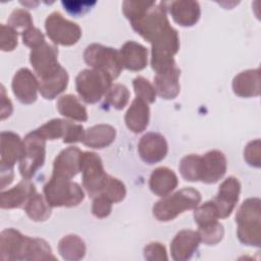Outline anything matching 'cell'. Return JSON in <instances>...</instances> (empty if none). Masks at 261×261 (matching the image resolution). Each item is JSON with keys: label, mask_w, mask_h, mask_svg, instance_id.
<instances>
[{"label": "cell", "mask_w": 261, "mask_h": 261, "mask_svg": "<svg viewBox=\"0 0 261 261\" xmlns=\"http://www.w3.org/2000/svg\"><path fill=\"white\" fill-rule=\"evenodd\" d=\"M0 258L3 261L56 260L45 240L23 236L14 228L0 233Z\"/></svg>", "instance_id": "obj_1"}, {"label": "cell", "mask_w": 261, "mask_h": 261, "mask_svg": "<svg viewBox=\"0 0 261 261\" xmlns=\"http://www.w3.org/2000/svg\"><path fill=\"white\" fill-rule=\"evenodd\" d=\"M239 241L252 247L261 246V201L249 198L243 202L236 215Z\"/></svg>", "instance_id": "obj_2"}, {"label": "cell", "mask_w": 261, "mask_h": 261, "mask_svg": "<svg viewBox=\"0 0 261 261\" xmlns=\"http://www.w3.org/2000/svg\"><path fill=\"white\" fill-rule=\"evenodd\" d=\"M201 200L199 191L194 188H184L157 201L153 206V215L159 221H170L184 211L195 209Z\"/></svg>", "instance_id": "obj_3"}, {"label": "cell", "mask_w": 261, "mask_h": 261, "mask_svg": "<svg viewBox=\"0 0 261 261\" xmlns=\"http://www.w3.org/2000/svg\"><path fill=\"white\" fill-rule=\"evenodd\" d=\"M43 192L51 207H74L85 198L84 191L79 184L53 175L44 186Z\"/></svg>", "instance_id": "obj_4"}, {"label": "cell", "mask_w": 261, "mask_h": 261, "mask_svg": "<svg viewBox=\"0 0 261 261\" xmlns=\"http://www.w3.org/2000/svg\"><path fill=\"white\" fill-rule=\"evenodd\" d=\"M85 62L104 73L112 81L117 79L123 68L120 52L114 48L101 44H91L84 52Z\"/></svg>", "instance_id": "obj_5"}, {"label": "cell", "mask_w": 261, "mask_h": 261, "mask_svg": "<svg viewBox=\"0 0 261 261\" xmlns=\"http://www.w3.org/2000/svg\"><path fill=\"white\" fill-rule=\"evenodd\" d=\"M112 80L98 69H84L75 77V88L80 97L88 104H94L101 100L107 93Z\"/></svg>", "instance_id": "obj_6"}, {"label": "cell", "mask_w": 261, "mask_h": 261, "mask_svg": "<svg viewBox=\"0 0 261 261\" xmlns=\"http://www.w3.org/2000/svg\"><path fill=\"white\" fill-rule=\"evenodd\" d=\"M46 155V140L32 130L23 140V153L19 160V172L23 178L30 179L43 166Z\"/></svg>", "instance_id": "obj_7"}, {"label": "cell", "mask_w": 261, "mask_h": 261, "mask_svg": "<svg viewBox=\"0 0 261 261\" xmlns=\"http://www.w3.org/2000/svg\"><path fill=\"white\" fill-rule=\"evenodd\" d=\"M81 171L83 186L92 198L100 195L108 177L103 167V162L94 152H83L81 157Z\"/></svg>", "instance_id": "obj_8"}, {"label": "cell", "mask_w": 261, "mask_h": 261, "mask_svg": "<svg viewBox=\"0 0 261 261\" xmlns=\"http://www.w3.org/2000/svg\"><path fill=\"white\" fill-rule=\"evenodd\" d=\"M45 30L54 44L62 46L74 45L82 37V30L79 24L66 19L58 11H54L47 16Z\"/></svg>", "instance_id": "obj_9"}, {"label": "cell", "mask_w": 261, "mask_h": 261, "mask_svg": "<svg viewBox=\"0 0 261 261\" xmlns=\"http://www.w3.org/2000/svg\"><path fill=\"white\" fill-rule=\"evenodd\" d=\"M58 49L46 41L32 49L30 62L40 80H44L57 72L61 65L58 60Z\"/></svg>", "instance_id": "obj_10"}, {"label": "cell", "mask_w": 261, "mask_h": 261, "mask_svg": "<svg viewBox=\"0 0 261 261\" xmlns=\"http://www.w3.org/2000/svg\"><path fill=\"white\" fill-rule=\"evenodd\" d=\"M241 193V184L234 176H228L219 186L216 197L212 200L219 218L228 217L234 209Z\"/></svg>", "instance_id": "obj_11"}, {"label": "cell", "mask_w": 261, "mask_h": 261, "mask_svg": "<svg viewBox=\"0 0 261 261\" xmlns=\"http://www.w3.org/2000/svg\"><path fill=\"white\" fill-rule=\"evenodd\" d=\"M138 151L144 162L147 164H155L165 158L168 145L161 134L151 132L141 138L138 144Z\"/></svg>", "instance_id": "obj_12"}, {"label": "cell", "mask_w": 261, "mask_h": 261, "mask_svg": "<svg viewBox=\"0 0 261 261\" xmlns=\"http://www.w3.org/2000/svg\"><path fill=\"white\" fill-rule=\"evenodd\" d=\"M11 88L16 99L22 104H32L37 100L39 81L27 67L18 69L11 83Z\"/></svg>", "instance_id": "obj_13"}, {"label": "cell", "mask_w": 261, "mask_h": 261, "mask_svg": "<svg viewBox=\"0 0 261 261\" xmlns=\"http://www.w3.org/2000/svg\"><path fill=\"white\" fill-rule=\"evenodd\" d=\"M226 172V158L219 150H211L201 156L200 180L205 184H215Z\"/></svg>", "instance_id": "obj_14"}, {"label": "cell", "mask_w": 261, "mask_h": 261, "mask_svg": "<svg viewBox=\"0 0 261 261\" xmlns=\"http://www.w3.org/2000/svg\"><path fill=\"white\" fill-rule=\"evenodd\" d=\"M23 153V141L10 130L0 135V169H13L14 164L20 160Z\"/></svg>", "instance_id": "obj_15"}, {"label": "cell", "mask_w": 261, "mask_h": 261, "mask_svg": "<svg viewBox=\"0 0 261 261\" xmlns=\"http://www.w3.org/2000/svg\"><path fill=\"white\" fill-rule=\"evenodd\" d=\"M82 151L77 147L63 149L53 162V176L71 179L81 171Z\"/></svg>", "instance_id": "obj_16"}, {"label": "cell", "mask_w": 261, "mask_h": 261, "mask_svg": "<svg viewBox=\"0 0 261 261\" xmlns=\"http://www.w3.org/2000/svg\"><path fill=\"white\" fill-rule=\"evenodd\" d=\"M198 231L182 229L178 231L170 243V253L174 261H186L192 258L200 244Z\"/></svg>", "instance_id": "obj_17"}, {"label": "cell", "mask_w": 261, "mask_h": 261, "mask_svg": "<svg viewBox=\"0 0 261 261\" xmlns=\"http://www.w3.org/2000/svg\"><path fill=\"white\" fill-rule=\"evenodd\" d=\"M35 192H37L35 185L30 179L23 178L12 189L1 192L0 207L2 209L24 208Z\"/></svg>", "instance_id": "obj_18"}, {"label": "cell", "mask_w": 261, "mask_h": 261, "mask_svg": "<svg viewBox=\"0 0 261 261\" xmlns=\"http://www.w3.org/2000/svg\"><path fill=\"white\" fill-rule=\"evenodd\" d=\"M166 8L173 20L181 27H192L197 23L201 15L200 5L197 1L176 0L166 2Z\"/></svg>", "instance_id": "obj_19"}, {"label": "cell", "mask_w": 261, "mask_h": 261, "mask_svg": "<svg viewBox=\"0 0 261 261\" xmlns=\"http://www.w3.org/2000/svg\"><path fill=\"white\" fill-rule=\"evenodd\" d=\"M233 93L243 98L256 97L261 92V76L259 68L247 69L237 74L232 80Z\"/></svg>", "instance_id": "obj_20"}, {"label": "cell", "mask_w": 261, "mask_h": 261, "mask_svg": "<svg viewBox=\"0 0 261 261\" xmlns=\"http://www.w3.org/2000/svg\"><path fill=\"white\" fill-rule=\"evenodd\" d=\"M119 52L123 68L128 70L140 71L144 69L148 63V50L135 41L125 42Z\"/></svg>", "instance_id": "obj_21"}, {"label": "cell", "mask_w": 261, "mask_h": 261, "mask_svg": "<svg viewBox=\"0 0 261 261\" xmlns=\"http://www.w3.org/2000/svg\"><path fill=\"white\" fill-rule=\"evenodd\" d=\"M179 75L180 70L177 66L156 73L154 76V88L156 94H158L162 99H174L180 90L178 83Z\"/></svg>", "instance_id": "obj_22"}, {"label": "cell", "mask_w": 261, "mask_h": 261, "mask_svg": "<svg viewBox=\"0 0 261 261\" xmlns=\"http://www.w3.org/2000/svg\"><path fill=\"white\" fill-rule=\"evenodd\" d=\"M149 119L150 108L148 103L136 97L124 115V121L127 128L135 134L142 133L147 128Z\"/></svg>", "instance_id": "obj_23"}, {"label": "cell", "mask_w": 261, "mask_h": 261, "mask_svg": "<svg viewBox=\"0 0 261 261\" xmlns=\"http://www.w3.org/2000/svg\"><path fill=\"white\" fill-rule=\"evenodd\" d=\"M178 184L176 174L168 167H157L155 168L149 179V187L153 194L164 197L169 195Z\"/></svg>", "instance_id": "obj_24"}, {"label": "cell", "mask_w": 261, "mask_h": 261, "mask_svg": "<svg viewBox=\"0 0 261 261\" xmlns=\"http://www.w3.org/2000/svg\"><path fill=\"white\" fill-rule=\"evenodd\" d=\"M116 137L115 128L110 124H96L85 130L83 144L94 149H103L113 143Z\"/></svg>", "instance_id": "obj_25"}, {"label": "cell", "mask_w": 261, "mask_h": 261, "mask_svg": "<svg viewBox=\"0 0 261 261\" xmlns=\"http://www.w3.org/2000/svg\"><path fill=\"white\" fill-rule=\"evenodd\" d=\"M68 85V73L61 66V68L54 74L39 81V92L47 99L52 100L61 94Z\"/></svg>", "instance_id": "obj_26"}, {"label": "cell", "mask_w": 261, "mask_h": 261, "mask_svg": "<svg viewBox=\"0 0 261 261\" xmlns=\"http://www.w3.org/2000/svg\"><path fill=\"white\" fill-rule=\"evenodd\" d=\"M58 112L72 120L86 121L88 119V112L81 101L71 94L61 96L56 103Z\"/></svg>", "instance_id": "obj_27"}, {"label": "cell", "mask_w": 261, "mask_h": 261, "mask_svg": "<svg viewBox=\"0 0 261 261\" xmlns=\"http://www.w3.org/2000/svg\"><path fill=\"white\" fill-rule=\"evenodd\" d=\"M58 252L64 260L77 261L86 255V244L76 234H67L58 243Z\"/></svg>", "instance_id": "obj_28"}, {"label": "cell", "mask_w": 261, "mask_h": 261, "mask_svg": "<svg viewBox=\"0 0 261 261\" xmlns=\"http://www.w3.org/2000/svg\"><path fill=\"white\" fill-rule=\"evenodd\" d=\"M51 208L52 207L48 204L45 196L35 192L23 209L32 220L45 221L51 215Z\"/></svg>", "instance_id": "obj_29"}, {"label": "cell", "mask_w": 261, "mask_h": 261, "mask_svg": "<svg viewBox=\"0 0 261 261\" xmlns=\"http://www.w3.org/2000/svg\"><path fill=\"white\" fill-rule=\"evenodd\" d=\"M200 163L201 156L197 154H190L185 156L179 162V172L182 178L187 181L200 180Z\"/></svg>", "instance_id": "obj_30"}, {"label": "cell", "mask_w": 261, "mask_h": 261, "mask_svg": "<svg viewBox=\"0 0 261 261\" xmlns=\"http://www.w3.org/2000/svg\"><path fill=\"white\" fill-rule=\"evenodd\" d=\"M129 100L128 89L121 84L112 85L104 96V101L114 109H123Z\"/></svg>", "instance_id": "obj_31"}, {"label": "cell", "mask_w": 261, "mask_h": 261, "mask_svg": "<svg viewBox=\"0 0 261 261\" xmlns=\"http://www.w3.org/2000/svg\"><path fill=\"white\" fill-rule=\"evenodd\" d=\"M68 121L69 120L61 118H54L38 127L36 132L45 140H56L59 138L63 139L66 133Z\"/></svg>", "instance_id": "obj_32"}, {"label": "cell", "mask_w": 261, "mask_h": 261, "mask_svg": "<svg viewBox=\"0 0 261 261\" xmlns=\"http://www.w3.org/2000/svg\"><path fill=\"white\" fill-rule=\"evenodd\" d=\"M197 231L200 237V241L209 246L218 244L224 236L223 225L218 221L199 226V229Z\"/></svg>", "instance_id": "obj_33"}, {"label": "cell", "mask_w": 261, "mask_h": 261, "mask_svg": "<svg viewBox=\"0 0 261 261\" xmlns=\"http://www.w3.org/2000/svg\"><path fill=\"white\" fill-rule=\"evenodd\" d=\"M219 218L217 209L213 201L205 202L202 205H198L194 211V219L198 226H203L214 221H217Z\"/></svg>", "instance_id": "obj_34"}, {"label": "cell", "mask_w": 261, "mask_h": 261, "mask_svg": "<svg viewBox=\"0 0 261 261\" xmlns=\"http://www.w3.org/2000/svg\"><path fill=\"white\" fill-rule=\"evenodd\" d=\"M125 194H126V190H125L124 184L122 181H120L118 178L113 177L108 174L106 184H105L100 195L105 196L112 203L113 202L117 203L124 199Z\"/></svg>", "instance_id": "obj_35"}, {"label": "cell", "mask_w": 261, "mask_h": 261, "mask_svg": "<svg viewBox=\"0 0 261 261\" xmlns=\"http://www.w3.org/2000/svg\"><path fill=\"white\" fill-rule=\"evenodd\" d=\"M134 90L137 98L146 101L148 104L153 103L156 99V91L154 86L144 76H137L133 81Z\"/></svg>", "instance_id": "obj_36"}, {"label": "cell", "mask_w": 261, "mask_h": 261, "mask_svg": "<svg viewBox=\"0 0 261 261\" xmlns=\"http://www.w3.org/2000/svg\"><path fill=\"white\" fill-rule=\"evenodd\" d=\"M8 25L17 33L21 32L22 34L25 30L33 27V19L29 11L24 9H14L8 18Z\"/></svg>", "instance_id": "obj_37"}, {"label": "cell", "mask_w": 261, "mask_h": 261, "mask_svg": "<svg viewBox=\"0 0 261 261\" xmlns=\"http://www.w3.org/2000/svg\"><path fill=\"white\" fill-rule=\"evenodd\" d=\"M0 31V49L4 52L12 51L17 46L18 33L8 24H1Z\"/></svg>", "instance_id": "obj_38"}, {"label": "cell", "mask_w": 261, "mask_h": 261, "mask_svg": "<svg viewBox=\"0 0 261 261\" xmlns=\"http://www.w3.org/2000/svg\"><path fill=\"white\" fill-rule=\"evenodd\" d=\"M244 159L250 166L257 168L261 166V142L259 139L247 144L244 150Z\"/></svg>", "instance_id": "obj_39"}, {"label": "cell", "mask_w": 261, "mask_h": 261, "mask_svg": "<svg viewBox=\"0 0 261 261\" xmlns=\"http://www.w3.org/2000/svg\"><path fill=\"white\" fill-rule=\"evenodd\" d=\"M112 210V202L103 195H98L94 198L92 205V213L97 218L107 217Z\"/></svg>", "instance_id": "obj_40"}, {"label": "cell", "mask_w": 261, "mask_h": 261, "mask_svg": "<svg viewBox=\"0 0 261 261\" xmlns=\"http://www.w3.org/2000/svg\"><path fill=\"white\" fill-rule=\"evenodd\" d=\"M144 257L149 261H162L168 259L165 247L158 242H152L144 248Z\"/></svg>", "instance_id": "obj_41"}, {"label": "cell", "mask_w": 261, "mask_h": 261, "mask_svg": "<svg viewBox=\"0 0 261 261\" xmlns=\"http://www.w3.org/2000/svg\"><path fill=\"white\" fill-rule=\"evenodd\" d=\"M61 3L68 13L77 17L88 12L96 4V1H62Z\"/></svg>", "instance_id": "obj_42"}, {"label": "cell", "mask_w": 261, "mask_h": 261, "mask_svg": "<svg viewBox=\"0 0 261 261\" xmlns=\"http://www.w3.org/2000/svg\"><path fill=\"white\" fill-rule=\"evenodd\" d=\"M21 37H22V43L32 49L35 47H38L39 45L45 42L44 34L34 25L25 30L21 34Z\"/></svg>", "instance_id": "obj_43"}, {"label": "cell", "mask_w": 261, "mask_h": 261, "mask_svg": "<svg viewBox=\"0 0 261 261\" xmlns=\"http://www.w3.org/2000/svg\"><path fill=\"white\" fill-rule=\"evenodd\" d=\"M85 136V129L82 124H76L71 121H68L65 136L63 138V143L72 144L77 142H83Z\"/></svg>", "instance_id": "obj_44"}, {"label": "cell", "mask_w": 261, "mask_h": 261, "mask_svg": "<svg viewBox=\"0 0 261 261\" xmlns=\"http://www.w3.org/2000/svg\"><path fill=\"white\" fill-rule=\"evenodd\" d=\"M13 107H12V103L11 101L8 99V97L6 96L5 93V88L2 85L1 86V119H5L8 116H10V114L12 113Z\"/></svg>", "instance_id": "obj_45"}, {"label": "cell", "mask_w": 261, "mask_h": 261, "mask_svg": "<svg viewBox=\"0 0 261 261\" xmlns=\"http://www.w3.org/2000/svg\"><path fill=\"white\" fill-rule=\"evenodd\" d=\"M21 4H23L24 6H32V7H35V6H37L38 5V2H36V3H32V2H20Z\"/></svg>", "instance_id": "obj_46"}]
</instances>
